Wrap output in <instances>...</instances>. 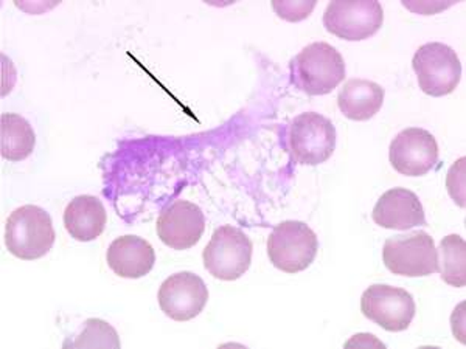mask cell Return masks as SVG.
I'll return each mask as SVG.
<instances>
[{"mask_svg":"<svg viewBox=\"0 0 466 349\" xmlns=\"http://www.w3.org/2000/svg\"><path fill=\"white\" fill-rule=\"evenodd\" d=\"M441 280L452 287L466 284V243L459 234L446 236L437 249Z\"/></svg>","mask_w":466,"mask_h":349,"instance_id":"obj_18","label":"cell"},{"mask_svg":"<svg viewBox=\"0 0 466 349\" xmlns=\"http://www.w3.org/2000/svg\"><path fill=\"white\" fill-rule=\"evenodd\" d=\"M465 157L457 160L448 173V191L457 205L465 206Z\"/></svg>","mask_w":466,"mask_h":349,"instance_id":"obj_20","label":"cell"},{"mask_svg":"<svg viewBox=\"0 0 466 349\" xmlns=\"http://www.w3.org/2000/svg\"><path fill=\"white\" fill-rule=\"evenodd\" d=\"M382 261L395 275H432L439 272V254L434 239L423 230L389 238L382 249Z\"/></svg>","mask_w":466,"mask_h":349,"instance_id":"obj_5","label":"cell"},{"mask_svg":"<svg viewBox=\"0 0 466 349\" xmlns=\"http://www.w3.org/2000/svg\"><path fill=\"white\" fill-rule=\"evenodd\" d=\"M106 260L116 275L137 280L151 272L156 263V254L147 239L127 234L116 238L109 245Z\"/></svg>","mask_w":466,"mask_h":349,"instance_id":"obj_14","label":"cell"},{"mask_svg":"<svg viewBox=\"0 0 466 349\" xmlns=\"http://www.w3.org/2000/svg\"><path fill=\"white\" fill-rule=\"evenodd\" d=\"M157 300L167 317L176 322H188L204 311L208 302V289L197 274L179 272L162 283Z\"/></svg>","mask_w":466,"mask_h":349,"instance_id":"obj_10","label":"cell"},{"mask_svg":"<svg viewBox=\"0 0 466 349\" xmlns=\"http://www.w3.org/2000/svg\"><path fill=\"white\" fill-rule=\"evenodd\" d=\"M291 83L311 96L327 95L345 80L342 55L327 43H313L303 48L289 64Z\"/></svg>","mask_w":466,"mask_h":349,"instance_id":"obj_1","label":"cell"},{"mask_svg":"<svg viewBox=\"0 0 466 349\" xmlns=\"http://www.w3.org/2000/svg\"><path fill=\"white\" fill-rule=\"evenodd\" d=\"M72 346L81 348V346H114L120 348L118 335L116 329L109 326L106 322L98 320V318H90L86 322L83 333L76 337Z\"/></svg>","mask_w":466,"mask_h":349,"instance_id":"obj_19","label":"cell"},{"mask_svg":"<svg viewBox=\"0 0 466 349\" xmlns=\"http://www.w3.org/2000/svg\"><path fill=\"white\" fill-rule=\"evenodd\" d=\"M2 157L10 162H21L33 153L36 135L32 125L17 114H2Z\"/></svg>","mask_w":466,"mask_h":349,"instance_id":"obj_17","label":"cell"},{"mask_svg":"<svg viewBox=\"0 0 466 349\" xmlns=\"http://www.w3.org/2000/svg\"><path fill=\"white\" fill-rule=\"evenodd\" d=\"M415 309L413 296L408 291L389 284H373L360 298L364 317L389 333L406 331L415 317Z\"/></svg>","mask_w":466,"mask_h":349,"instance_id":"obj_9","label":"cell"},{"mask_svg":"<svg viewBox=\"0 0 466 349\" xmlns=\"http://www.w3.org/2000/svg\"><path fill=\"white\" fill-rule=\"evenodd\" d=\"M386 90L373 81L355 78L345 83L338 95L342 114L355 122H367L377 115L384 103Z\"/></svg>","mask_w":466,"mask_h":349,"instance_id":"obj_16","label":"cell"},{"mask_svg":"<svg viewBox=\"0 0 466 349\" xmlns=\"http://www.w3.org/2000/svg\"><path fill=\"white\" fill-rule=\"evenodd\" d=\"M318 250L316 233L300 221H283L274 227L268 238L270 263L291 275L313 264Z\"/></svg>","mask_w":466,"mask_h":349,"instance_id":"obj_3","label":"cell"},{"mask_svg":"<svg viewBox=\"0 0 466 349\" xmlns=\"http://www.w3.org/2000/svg\"><path fill=\"white\" fill-rule=\"evenodd\" d=\"M106 208L96 196L75 197L64 212V227L72 238L90 243L98 238L106 227Z\"/></svg>","mask_w":466,"mask_h":349,"instance_id":"obj_15","label":"cell"},{"mask_svg":"<svg viewBox=\"0 0 466 349\" xmlns=\"http://www.w3.org/2000/svg\"><path fill=\"white\" fill-rule=\"evenodd\" d=\"M202 260L207 272L218 280H238L252 263V241L243 230L233 225H221L213 232Z\"/></svg>","mask_w":466,"mask_h":349,"instance_id":"obj_4","label":"cell"},{"mask_svg":"<svg viewBox=\"0 0 466 349\" xmlns=\"http://www.w3.org/2000/svg\"><path fill=\"white\" fill-rule=\"evenodd\" d=\"M373 221L389 230H409L424 225V208L419 196L408 188H392L386 191L373 208Z\"/></svg>","mask_w":466,"mask_h":349,"instance_id":"obj_13","label":"cell"},{"mask_svg":"<svg viewBox=\"0 0 466 349\" xmlns=\"http://www.w3.org/2000/svg\"><path fill=\"white\" fill-rule=\"evenodd\" d=\"M204 230L206 216L193 202H173L157 219V236L173 250L191 249L201 241Z\"/></svg>","mask_w":466,"mask_h":349,"instance_id":"obj_12","label":"cell"},{"mask_svg":"<svg viewBox=\"0 0 466 349\" xmlns=\"http://www.w3.org/2000/svg\"><path fill=\"white\" fill-rule=\"evenodd\" d=\"M389 159L400 174L420 177L428 174L439 160L434 135L421 127H408L393 138Z\"/></svg>","mask_w":466,"mask_h":349,"instance_id":"obj_11","label":"cell"},{"mask_svg":"<svg viewBox=\"0 0 466 349\" xmlns=\"http://www.w3.org/2000/svg\"><path fill=\"white\" fill-rule=\"evenodd\" d=\"M54 243V221L41 206H21L6 219V249L19 260H39L52 250Z\"/></svg>","mask_w":466,"mask_h":349,"instance_id":"obj_2","label":"cell"},{"mask_svg":"<svg viewBox=\"0 0 466 349\" xmlns=\"http://www.w3.org/2000/svg\"><path fill=\"white\" fill-rule=\"evenodd\" d=\"M288 140L296 162L318 166L333 155L336 127L327 116L318 112H305L292 120Z\"/></svg>","mask_w":466,"mask_h":349,"instance_id":"obj_8","label":"cell"},{"mask_svg":"<svg viewBox=\"0 0 466 349\" xmlns=\"http://www.w3.org/2000/svg\"><path fill=\"white\" fill-rule=\"evenodd\" d=\"M412 67L426 95H450L461 80V59L446 44L421 45L413 55Z\"/></svg>","mask_w":466,"mask_h":349,"instance_id":"obj_6","label":"cell"},{"mask_svg":"<svg viewBox=\"0 0 466 349\" xmlns=\"http://www.w3.org/2000/svg\"><path fill=\"white\" fill-rule=\"evenodd\" d=\"M316 2H272V8L276 10L277 15L281 19H287L289 22H299L311 15Z\"/></svg>","mask_w":466,"mask_h":349,"instance_id":"obj_21","label":"cell"},{"mask_svg":"<svg viewBox=\"0 0 466 349\" xmlns=\"http://www.w3.org/2000/svg\"><path fill=\"white\" fill-rule=\"evenodd\" d=\"M384 10L375 0H336L323 15V27L345 41H364L382 27Z\"/></svg>","mask_w":466,"mask_h":349,"instance_id":"obj_7","label":"cell"}]
</instances>
